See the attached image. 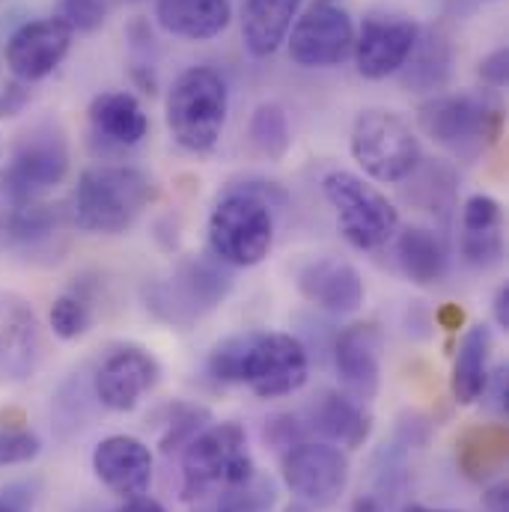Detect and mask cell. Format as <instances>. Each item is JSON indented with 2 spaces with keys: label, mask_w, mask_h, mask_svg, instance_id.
I'll use <instances>...</instances> for the list:
<instances>
[{
  "label": "cell",
  "mask_w": 509,
  "mask_h": 512,
  "mask_svg": "<svg viewBox=\"0 0 509 512\" xmlns=\"http://www.w3.org/2000/svg\"><path fill=\"white\" fill-rule=\"evenodd\" d=\"M286 206L280 185L245 179L230 185L209 215L212 256L230 268H254L274 245V209Z\"/></svg>",
  "instance_id": "1"
},
{
  "label": "cell",
  "mask_w": 509,
  "mask_h": 512,
  "mask_svg": "<svg viewBox=\"0 0 509 512\" xmlns=\"http://www.w3.org/2000/svg\"><path fill=\"white\" fill-rule=\"evenodd\" d=\"M158 197L155 182L128 164H99L81 173L72 197V224L96 236H120Z\"/></svg>",
  "instance_id": "2"
},
{
  "label": "cell",
  "mask_w": 509,
  "mask_h": 512,
  "mask_svg": "<svg viewBox=\"0 0 509 512\" xmlns=\"http://www.w3.org/2000/svg\"><path fill=\"white\" fill-rule=\"evenodd\" d=\"M233 292V271L215 256H188L173 265L170 274L155 277L143 286L146 310L179 331L218 310Z\"/></svg>",
  "instance_id": "3"
},
{
  "label": "cell",
  "mask_w": 509,
  "mask_h": 512,
  "mask_svg": "<svg viewBox=\"0 0 509 512\" xmlns=\"http://www.w3.org/2000/svg\"><path fill=\"white\" fill-rule=\"evenodd\" d=\"M423 134L450 155L471 161L504 131V108L489 90L438 93L417 108Z\"/></svg>",
  "instance_id": "4"
},
{
  "label": "cell",
  "mask_w": 509,
  "mask_h": 512,
  "mask_svg": "<svg viewBox=\"0 0 509 512\" xmlns=\"http://www.w3.org/2000/svg\"><path fill=\"white\" fill-rule=\"evenodd\" d=\"M230 111V90L221 72L191 66L179 72L167 93V128L188 152H209L221 140Z\"/></svg>",
  "instance_id": "5"
},
{
  "label": "cell",
  "mask_w": 509,
  "mask_h": 512,
  "mask_svg": "<svg viewBox=\"0 0 509 512\" xmlns=\"http://www.w3.org/2000/svg\"><path fill=\"white\" fill-rule=\"evenodd\" d=\"M256 474L248 435L236 420L206 426L182 450V501H197L212 489H233Z\"/></svg>",
  "instance_id": "6"
},
{
  "label": "cell",
  "mask_w": 509,
  "mask_h": 512,
  "mask_svg": "<svg viewBox=\"0 0 509 512\" xmlns=\"http://www.w3.org/2000/svg\"><path fill=\"white\" fill-rule=\"evenodd\" d=\"M325 200L337 215L343 239L358 251H379L399 233V212L376 185L349 170H334L322 179Z\"/></svg>",
  "instance_id": "7"
},
{
  "label": "cell",
  "mask_w": 509,
  "mask_h": 512,
  "mask_svg": "<svg viewBox=\"0 0 509 512\" xmlns=\"http://www.w3.org/2000/svg\"><path fill=\"white\" fill-rule=\"evenodd\" d=\"M69 161V143L60 128L42 123L27 131L0 170V200L9 206L42 200L66 179Z\"/></svg>",
  "instance_id": "8"
},
{
  "label": "cell",
  "mask_w": 509,
  "mask_h": 512,
  "mask_svg": "<svg viewBox=\"0 0 509 512\" xmlns=\"http://www.w3.org/2000/svg\"><path fill=\"white\" fill-rule=\"evenodd\" d=\"M352 158L376 182H405L423 161L420 140L393 111H364L352 128Z\"/></svg>",
  "instance_id": "9"
},
{
  "label": "cell",
  "mask_w": 509,
  "mask_h": 512,
  "mask_svg": "<svg viewBox=\"0 0 509 512\" xmlns=\"http://www.w3.org/2000/svg\"><path fill=\"white\" fill-rule=\"evenodd\" d=\"M307 376H310V355L295 334L245 331L239 384H248L262 399H277L301 390Z\"/></svg>",
  "instance_id": "10"
},
{
  "label": "cell",
  "mask_w": 509,
  "mask_h": 512,
  "mask_svg": "<svg viewBox=\"0 0 509 512\" xmlns=\"http://www.w3.org/2000/svg\"><path fill=\"white\" fill-rule=\"evenodd\" d=\"M280 468L289 492L313 510L337 504L349 486V459L328 441H301L289 447Z\"/></svg>",
  "instance_id": "11"
},
{
  "label": "cell",
  "mask_w": 509,
  "mask_h": 512,
  "mask_svg": "<svg viewBox=\"0 0 509 512\" xmlns=\"http://www.w3.org/2000/svg\"><path fill=\"white\" fill-rule=\"evenodd\" d=\"M286 42L292 63L301 69H331L352 57L355 24L346 9L316 0L292 21Z\"/></svg>",
  "instance_id": "12"
},
{
  "label": "cell",
  "mask_w": 509,
  "mask_h": 512,
  "mask_svg": "<svg viewBox=\"0 0 509 512\" xmlns=\"http://www.w3.org/2000/svg\"><path fill=\"white\" fill-rule=\"evenodd\" d=\"M417 36L420 27L414 18L399 12H370L352 45L358 75L367 81H384L396 75L405 66Z\"/></svg>",
  "instance_id": "13"
},
{
  "label": "cell",
  "mask_w": 509,
  "mask_h": 512,
  "mask_svg": "<svg viewBox=\"0 0 509 512\" xmlns=\"http://www.w3.org/2000/svg\"><path fill=\"white\" fill-rule=\"evenodd\" d=\"M72 36V27L63 18L27 21L6 42V66L24 84L42 81L66 60Z\"/></svg>",
  "instance_id": "14"
},
{
  "label": "cell",
  "mask_w": 509,
  "mask_h": 512,
  "mask_svg": "<svg viewBox=\"0 0 509 512\" xmlns=\"http://www.w3.org/2000/svg\"><path fill=\"white\" fill-rule=\"evenodd\" d=\"M295 283L304 301H310L316 310H325L331 316H352L361 310L367 298L361 271L349 259H340V256L307 259L298 268Z\"/></svg>",
  "instance_id": "15"
},
{
  "label": "cell",
  "mask_w": 509,
  "mask_h": 512,
  "mask_svg": "<svg viewBox=\"0 0 509 512\" xmlns=\"http://www.w3.org/2000/svg\"><path fill=\"white\" fill-rule=\"evenodd\" d=\"M161 364L140 346L114 349L93 376V393L108 411H131L158 384Z\"/></svg>",
  "instance_id": "16"
},
{
  "label": "cell",
  "mask_w": 509,
  "mask_h": 512,
  "mask_svg": "<svg viewBox=\"0 0 509 512\" xmlns=\"http://www.w3.org/2000/svg\"><path fill=\"white\" fill-rule=\"evenodd\" d=\"M384 334L376 322H355L334 343V364L343 390L358 402H373L382 384Z\"/></svg>",
  "instance_id": "17"
},
{
  "label": "cell",
  "mask_w": 509,
  "mask_h": 512,
  "mask_svg": "<svg viewBox=\"0 0 509 512\" xmlns=\"http://www.w3.org/2000/svg\"><path fill=\"white\" fill-rule=\"evenodd\" d=\"M39 355L42 334L33 307L18 292L0 289V382L33 376Z\"/></svg>",
  "instance_id": "18"
},
{
  "label": "cell",
  "mask_w": 509,
  "mask_h": 512,
  "mask_svg": "<svg viewBox=\"0 0 509 512\" xmlns=\"http://www.w3.org/2000/svg\"><path fill=\"white\" fill-rule=\"evenodd\" d=\"M93 471L117 498H140L152 483V453L140 438L108 435L93 450Z\"/></svg>",
  "instance_id": "19"
},
{
  "label": "cell",
  "mask_w": 509,
  "mask_h": 512,
  "mask_svg": "<svg viewBox=\"0 0 509 512\" xmlns=\"http://www.w3.org/2000/svg\"><path fill=\"white\" fill-rule=\"evenodd\" d=\"M307 429L325 435L334 447L358 450L373 432V417L346 390H322L307 411Z\"/></svg>",
  "instance_id": "20"
},
{
  "label": "cell",
  "mask_w": 509,
  "mask_h": 512,
  "mask_svg": "<svg viewBox=\"0 0 509 512\" xmlns=\"http://www.w3.org/2000/svg\"><path fill=\"white\" fill-rule=\"evenodd\" d=\"M9 248L27 259H60L66 248V215L42 200L9 206Z\"/></svg>",
  "instance_id": "21"
},
{
  "label": "cell",
  "mask_w": 509,
  "mask_h": 512,
  "mask_svg": "<svg viewBox=\"0 0 509 512\" xmlns=\"http://www.w3.org/2000/svg\"><path fill=\"white\" fill-rule=\"evenodd\" d=\"M459 251L477 268H492L504 259V206L495 197L474 194L465 200Z\"/></svg>",
  "instance_id": "22"
},
{
  "label": "cell",
  "mask_w": 509,
  "mask_h": 512,
  "mask_svg": "<svg viewBox=\"0 0 509 512\" xmlns=\"http://www.w3.org/2000/svg\"><path fill=\"white\" fill-rule=\"evenodd\" d=\"M402 87L408 93H429L438 96L453 75V39L444 27L420 30L405 66L399 69Z\"/></svg>",
  "instance_id": "23"
},
{
  "label": "cell",
  "mask_w": 509,
  "mask_h": 512,
  "mask_svg": "<svg viewBox=\"0 0 509 512\" xmlns=\"http://www.w3.org/2000/svg\"><path fill=\"white\" fill-rule=\"evenodd\" d=\"M155 21L179 39L209 42L233 21L230 0H155Z\"/></svg>",
  "instance_id": "24"
},
{
  "label": "cell",
  "mask_w": 509,
  "mask_h": 512,
  "mask_svg": "<svg viewBox=\"0 0 509 512\" xmlns=\"http://www.w3.org/2000/svg\"><path fill=\"white\" fill-rule=\"evenodd\" d=\"M509 432L504 423H474L456 441V465L471 483H486L504 471Z\"/></svg>",
  "instance_id": "25"
},
{
  "label": "cell",
  "mask_w": 509,
  "mask_h": 512,
  "mask_svg": "<svg viewBox=\"0 0 509 512\" xmlns=\"http://www.w3.org/2000/svg\"><path fill=\"white\" fill-rule=\"evenodd\" d=\"M90 126L96 137L114 143V146H137L146 131H149V117L143 114L140 102L126 93V90H108L99 93L90 102Z\"/></svg>",
  "instance_id": "26"
},
{
  "label": "cell",
  "mask_w": 509,
  "mask_h": 512,
  "mask_svg": "<svg viewBox=\"0 0 509 512\" xmlns=\"http://www.w3.org/2000/svg\"><path fill=\"white\" fill-rule=\"evenodd\" d=\"M396 239V262L414 286H438L450 271L444 239L426 227H405Z\"/></svg>",
  "instance_id": "27"
},
{
  "label": "cell",
  "mask_w": 509,
  "mask_h": 512,
  "mask_svg": "<svg viewBox=\"0 0 509 512\" xmlns=\"http://www.w3.org/2000/svg\"><path fill=\"white\" fill-rule=\"evenodd\" d=\"M301 0H245L242 39L254 57H271L289 36Z\"/></svg>",
  "instance_id": "28"
},
{
  "label": "cell",
  "mask_w": 509,
  "mask_h": 512,
  "mask_svg": "<svg viewBox=\"0 0 509 512\" xmlns=\"http://www.w3.org/2000/svg\"><path fill=\"white\" fill-rule=\"evenodd\" d=\"M492 328L489 325H474L462 334L459 355L453 361V376H450V390L459 405H474L483 399V390L489 382V358H492Z\"/></svg>",
  "instance_id": "29"
},
{
  "label": "cell",
  "mask_w": 509,
  "mask_h": 512,
  "mask_svg": "<svg viewBox=\"0 0 509 512\" xmlns=\"http://www.w3.org/2000/svg\"><path fill=\"white\" fill-rule=\"evenodd\" d=\"M248 137H251L254 149L262 158L283 161L286 152L292 149V126H289L286 111L277 102H262L251 114Z\"/></svg>",
  "instance_id": "30"
},
{
  "label": "cell",
  "mask_w": 509,
  "mask_h": 512,
  "mask_svg": "<svg viewBox=\"0 0 509 512\" xmlns=\"http://www.w3.org/2000/svg\"><path fill=\"white\" fill-rule=\"evenodd\" d=\"M48 322H51V331L60 337V340H78L90 331L93 325V307L87 304V298H81L78 292H66L60 295L51 310H48Z\"/></svg>",
  "instance_id": "31"
},
{
  "label": "cell",
  "mask_w": 509,
  "mask_h": 512,
  "mask_svg": "<svg viewBox=\"0 0 509 512\" xmlns=\"http://www.w3.org/2000/svg\"><path fill=\"white\" fill-rule=\"evenodd\" d=\"M212 420L209 408H200V405H176L170 420H167V432L161 435V450L164 453H173V450H185L203 429L206 423Z\"/></svg>",
  "instance_id": "32"
},
{
  "label": "cell",
  "mask_w": 509,
  "mask_h": 512,
  "mask_svg": "<svg viewBox=\"0 0 509 512\" xmlns=\"http://www.w3.org/2000/svg\"><path fill=\"white\" fill-rule=\"evenodd\" d=\"M274 507V486L271 480L254 474L248 483L233 486L224 492L218 512H271Z\"/></svg>",
  "instance_id": "33"
},
{
  "label": "cell",
  "mask_w": 509,
  "mask_h": 512,
  "mask_svg": "<svg viewBox=\"0 0 509 512\" xmlns=\"http://www.w3.org/2000/svg\"><path fill=\"white\" fill-rule=\"evenodd\" d=\"M42 441L24 429V426H3L0 429V468H12V465H27L39 456Z\"/></svg>",
  "instance_id": "34"
},
{
  "label": "cell",
  "mask_w": 509,
  "mask_h": 512,
  "mask_svg": "<svg viewBox=\"0 0 509 512\" xmlns=\"http://www.w3.org/2000/svg\"><path fill=\"white\" fill-rule=\"evenodd\" d=\"M57 18H63L72 27V33L75 30L78 33H93V30H99L105 24L108 3L105 0H63Z\"/></svg>",
  "instance_id": "35"
},
{
  "label": "cell",
  "mask_w": 509,
  "mask_h": 512,
  "mask_svg": "<svg viewBox=\"0 0 509 512\" xmlns=\"http://www.w3.org/2000/svg\"><path fill=\"white\" fill-rule=\"evenodd\" d=\"M304 432H307V423H301L298 417L292 414H274L271 420H265V441L274 447V450H289L295 444L304 441Z\"/></svg>",
  "instance_id": "36"
},
{
  "label": "cell",
  "mask_w": 509,
  "mask_h": 512,
  "mask_svg": "<svg viewBox=\"0 0 509 512\" xmlns=\"http://www.w3.org/2000/svg\"><path fill=\"white\" fill-rule=\"evenodd\" d=\"M480 78L492 87V90H504L509 78V51L498 48L489 57L480 60Z\"/></svg>",
  "instance_id": "37"
},
{
  "label": "cell",
  "mask_w": 509,
  "mask_h": 512,
  "mask_svg": "<svg viewBox=\"0 0 509 512\" xmlns=\"http://www.w3.org/2000/svg\"><path fill=\"white\" fill-rule=\"evenodd\" d=\"M27 102H30V84H24V81H18V78L9 81V84L0 90V120L21 114V111L27 108Z\"/></svg>",
  "instance_id": "38"
},
{
  "label": "cell",
  "mask_w": 509,
  "mask_h": 512,
  "mask_svg": "<svg viewBox=\"0 0 509 512\" xmlns=\"http://www.w3.org/2000/svg\"><path fill=\"white\" fill-rule=\"evenodd\" d=\"M30 507H33L30 489H24L18 483L0 489V512H30Z\"/></svg>",
  "instance_id": "39"
},
{
  "label": "cell",
  "mask_w": 509,
  "mask_h": 512,
  "mask_svg": "<svg viewBox=\"0 0 509 512\" xmlns=\"http://www.w3.org/2000/svg\"><path fill=\"white\" fill-rule=\"evenodd\" d=\"M435 322H438L444 331H459L462 322H465V310H462L459 304H444V307H438Z\"/></svg>",
  "instance_id": "40"
},
{
  "label": "cell",
  "mask_w": 509,
  "mask_h": 512,
  "mask_svg": "<svg viewBox=\"0 0 509 512\" xmlns=\"http://www.w3.org/2000/svg\"><path fill=\"white\" fill-rule=\"evenodd\" d=\"M352 512H390V504L373 492V495H361V498H355Z\"/></svg>",
  "instance_id": "41"
},
{
  "label": "cell",
  "mask_w": 509,
  "mask_h": 512,
  "mask_svg": "<svg viewBox=\"0 0 509 512\" xmlns=\"http://www.w3.org/2000/svg\"><path fill=\"white\" fill-rule=\"evenodd\" d=\"M495 319H498V325L507 331L509 328V283H504V286L498 289V295H495Z\"/></svg>",
  "instance_id": "42"
},
{
  "label": "cell",
  "mask_w": 509,
  "mask_h": 512,
  "mask_svg": "<svg viewBox=\"0 0 509 512\" xmlns=\"http://www.w3.org/2000/svg\"><path fill=\"white\" fill-rule=\"evenodd\" d=\"M117 512H167V510H164L155 498H143V495H140V498H131V501H126V504H123Z\"/></svg>",
  "instance_id": "43"
},
{
  "label": "cell",
  "mask_w": 509,
  "mask_h": 512,
  "mask_svg": "<svg viewBox=\"0 0 509 512\" xmlns=\"http://www.w3.org/2000/svg\"><path fill=\"white\" fill-rule=\"evenodd\" d=\"M9 248V203L0 200V251Z\"/></svg>",
  "instance_id": "44"
},
{
  "label": "cell",
  "mask_w": 509,
  "mask_h": 512,
  "mask_svg": "<svg viewBox=\"0 0 509 512\" xmlns=\"http://www.w3.org/2000/svg\"><path fill=\"white\" fill-rule=\"evenodd\" d=\"M402 512H453V510H432V507H423V504H405Z\"/></svg>",
  "instance_id": "45"
},
{
  "label": "cell",
  "mask_w": 509,
  "mask_h": 512,
  "mask_svg": "<svg viewBox=\"0 0 509 512\" xmlns=\"http://www.w3.org/2000/svg\"><path fill=\"white\" fill-rule=\"evenodd\" d=\"M283 512H313V507H307V504H301V501H292V504H286Z\"/></svg>",
  "instance_id": "46"
},
{
  "label": "cell",
  "mask_w": 509,
  "mask_h": 512,
  "mask_svg": "<svg viewBox=\"0 0 509 512\" xmlns=\"http://www.w3.org/2000/svg\"><path fill=\"white\" fill-rule=\"evenodd\" d=\"M319 3H331V0H319Z\"/></svg>",
  "instance_id": "47"
}]
</instances>
